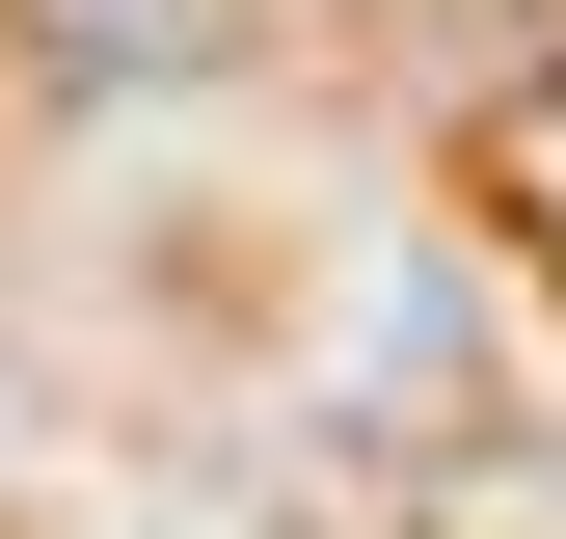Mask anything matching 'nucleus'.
<instances>
[{"label": "nucleus", "mask_w": 566, "mask_h": 539, "mask_svg": "<svg viewBox=\"0 0 566 539\" xmlns=\"http://www.w3.org/2000/svg\"><path fill=\"white\" fill-rule=\"evenodd\" d=\"M28 54H54V82H217V54H243V0H28Z\"/></svg>", "instance_id": "1"}]
</instances>
